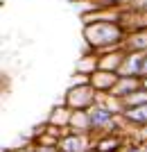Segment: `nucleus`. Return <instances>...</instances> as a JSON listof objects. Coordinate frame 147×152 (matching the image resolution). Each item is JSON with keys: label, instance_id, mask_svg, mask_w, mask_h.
I'll list each match as a JSON object with an SVG mask.
<instances>
[{"label": "nucleus", "instance_id": "nucleus-1", "mask_svg": "<svg viewBox=\"0 0 147 152\" xmlns=\"http://www.w3.org/2000/svg\"><path fill=\"white\" fill-rule=\"evenodd\" d=\"M122 37L120 27H115L113 23H97V25L86 27V39L91 45H111L118 43Z\"/></svg>", "mask_w": 147, "mask_h": 152}, {"label": "nucleus", "instance_id": "nucleus-2", "mask_svg": "<svg viewBox=\"0 0 147 152\" xmlns=\"http://www.w3.org/2000/svg\"><path fill=\"white\" fill-rule=\"evenodd\" d=\"M59 152H88V139L84 134H70L59 141Z\"/></svg>", "mask_w": 147, "mask_h": 152}, {"label": "nucleus", "instance_id": "nucleus-3", "mask_svg": "<svg viewBox=\"0 0 147 152\" xmlns=\"http://www.w3.org/2000/svg\"><path fill=\"white\" fill-rule=\"evenodd\" d=\"M68 104H72V107H77V109L93 104V89H91V86H75V89H70V93H68Z\"/></svg>", "mask_w": 147, "mask_h": 152}, {"label": "nucleus", "instance_id": "nucleus-4", "mask_svg": "<svg viewBox=\"0 0 147 152\" xmlns=\"http://www.w3.org/2000/svg\"><path fill=\"white\" fill-rule=\"evenodd\" d=\"M88 118H91V127H104L111 123V111L104 107H97L88 114Z\"/></svg>", "mask_w": 147, "mask_h": 152}, {"label": "nucleus", "instance_id": "nucleus-5", "mask_svg": "<svg viewBox=\"0 0 147 152\" xmlns=\"http://www.w3.org/2000/svg\"><path fill=\"white\" fill-rule=\"evenodd\" d=\"M115 82H118V77L111 75V73H95L93 75V84L97 89H111Z\"/></svg>", "mask_w": 147, "mask_h": 152}, {"label": "nucleus", "instance_id": "nucleus-6", "mask_svg": "<svg viewBox=\"0 0 147 152\" xmlns=\"http://www.w3.org/2000/svg\"><path fill=\"white\" fill-rule=\"evenodd\" d=\"M125 116L134 123H147V102L145 104H138V107H131Z\"/></svg>", "mask_w": 147, "mask_h": 152}, {"label": "nucleus", "instance_id": "nucleus-7", "mask_svg": "<svg viewBox=\"0 0 147 152\" xmlns=\"http://www.w3.org/2000/svg\"><path fill=\"white\" fill-rule=\"evenodd\" d=\"M120 148V141L118 139H104L97 143V152H113Z\"/></svg>", "mask_w": 147, "mask_h": 152}, {"label": "nucleus", "instance_id": "nucleus-8", "mask_svg": "<svg viewBox=\"0 0 147 152\" xmlns=\"http://www.w3.org/2000/svg\"><path fill=\"white\" fill-rule=\"evenodd\" d=\"M131 48H147V34H136L131 41Z\"/></svg>", "mask_w": 147, "mask_h": 152}, {"label": "nucleus", "instance_id": "nucleus-9", "mask_svg": "<svg viewBox=\"0 0 147 152\" xmlns=\"http://www.w3.org/2000/svg\"><path fill=\"white\" fill-rule=\"evenodd\" d=\"M140 75H147V52H143V61H140Z\"/></svg>", "mask_w": 147, "mask_h": 152}, {"label": "nucleus", "instance_id": "nucleus-10", "mask_svg": "<svg viewBox=\"0 0 147 152\" xmlns=\"http://www.w3.org/2000/svg\"><path fill=\"white\" fill-rule=\"evenodd\" d=\"M109 2H120V0H109Z\"/></svg>", "mask_w": 147, "mask_h": 152}, {"label": "nucleus", "instance_id": "nucleus-11", "mask_svg": "<svg viewBox=\"0 0 147 152\" xmlns=\"http://www.w3.org/2000/svg\"><path fill=\"white\" fill-rule=\"evenodd\" d=\"M145 86H147V82H145Z\"/></svg>", "mask_w": 147, "mask_h": 152}]
</instances>
